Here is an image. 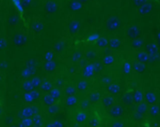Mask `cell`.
Segmentation results:
<instances>
[]
</instances>
